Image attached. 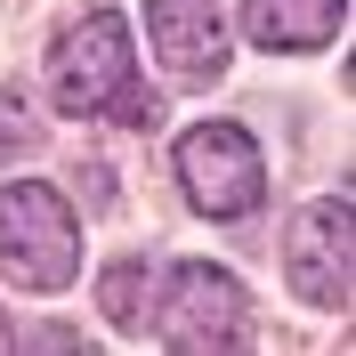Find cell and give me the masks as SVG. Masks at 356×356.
Instances as JSON below:
<instances>
[{
	"mask_svg": "<svg viewBox=\"0 0 356 356\" xmlns=\"http://www.w3.org/2000/svg\"><path fill=\"white\" fill-rule=\"evenodd\" d=\"M49 97H57V113H113V122H138V130L162 122V106L138 89V49H130V24L113 17V8L81 17L65 41H57V57H49Z\"/></svg>",
	"mask_w": 356,
	"mask_h": 356,
	"instance_id": "6da1fadb",
	"label": "cell"
},
{
	"mask_svg": "<svg viewBox=\"0 0 356 356\" xmlns=\"http://www.w3.org/2000/svg\"><path fill=\"white\" fill-rule=\"evenodd\" d=\"M0 275L17 291H65L81 275V227L41 178H17L0 195Z\"/></svg>",
	"mask_w": 356,
	"mask_h": 356,
	"instance_id": "7a4b0ae2",
	"label": "cell"
},
{
	"mask_svg": "<svg viewBox=\"0 0 356 356\" xmlns=\"http://www.w3.org/2000/svg\"><path fill=\"white\" fill-rule=\"evenodd\" d=\"M154 332L170 340L178 356H227V348H251V291L227 275V267H170V291H162V316Z\"/></svg>",
	"mask_w": 356,
	"mask_h": 356,
	"instance_id": "3957f363",
	"label": "cell"
},
{
	"mask_svg": "<svg viewBox=\"0 0 356 356\" xmlns=\"http://www.w3.org/2000/svg\"><path fill=\"white\" fill-rule=\"evenodd\" d=\"M178 178H186V202L211 211V219H243L259 211L267 195V162H259V138L243 122H195L178 138Z\"/></svg>",
	"mask_w": 356,
	"mask_h": 356,
	"instance_id": "277c9868",
	"label": "cell"
},
{
	"mask_svg": "<svg viewBox=\"0 0 356 356\" xmlns=\"http://www.w3.org/2000/svg\"><path fill=\"white\" fill-rule=\"evenodd\" d=\"M348 235H356V211L348 195H324L291 219V243H284V275L308 308H348Z\"/></svg>",
	"mask_w": 356,
	"mask_h": 356,
	"instance_id": "5b68a950",
	"label": "cell"
},
{
	"mask_svg": "<svg viewBox=\"0 0 356 356\" xmlns=\"http://www.w3.org/2000/svg\"><path fill=\"white\" fill-rule=\"evenodd\" d=\"M146 41L178 81H219L227 73V24L219 0H146Z\"/></svg>",
	"mask_w": 356,
	"mask_h": 356,
	"instance_id": "8992f818",
	"label": "cell"
},
{
	"mask_svg": "<svg viewBox=\"0 0 356 356\" xmlns=\"http://www.w3.org/2000/svg\"><path fill=\"white\" fill-rule=\"evenodd\" d=\"M348 17V0H243V33L259 49H324Z\"/></svg>",
	"mask_w": 356,
	"mask_h": 356,
	"instance_id": "52a82bcc",
	"label": "cell"
},
{
	"mask_svg": "<svg viewBox=\"0 0 356 356\" xmlns=\"http://www.w3.org/2000/svg\"><path fill=\"white\" fill-rule=\"evenodd\" d=\"M146 284H154V267H138V259H122L106 284H97V300H106V316L122 332H146Z\"/></svg>",
	"mask_w": 356,
	"mask_h": 356,
	"instance_id": "ba28073f",
	"label": "cell"
}]
</instances>
